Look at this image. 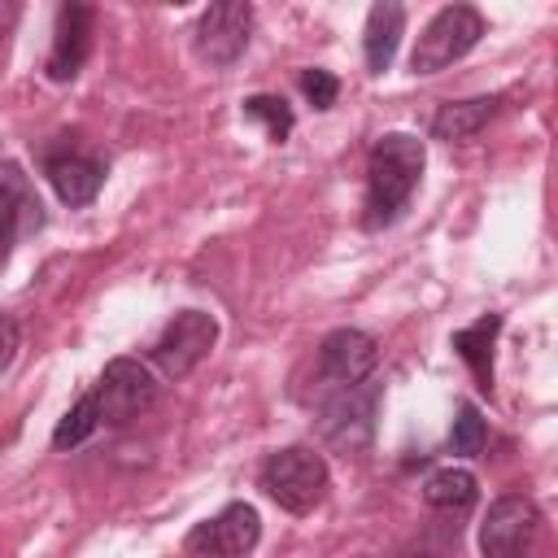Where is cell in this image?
<instances>
[{"label":"cell","mask_w":558,"mask_h":558,"mask_svg":"<svg viewBox=\"0 0 558 558\" xmlns=\"http://www.w3.org/2000/svg\"><path fill=\"white\" fill-rule=\"evenodd\" d=\"M327 462L323 453L305 449V445H292V449H279L266 458L262 466V488L275 506H283L288 514H310L323 497H327Z\"/></svg>","instance_id":"obj_2"},{"label":"cell","mask_w":558,"mask_h":558,"mask_svg":"<svg viewBox=\"0 0 558 558\" xmlns=\"http://www.w3.org/2000/svg\"><path fill=\"white\" fill-rule=\"evenodd\" d=\"M96 427H100V414H96V401H92V392H87V397L74 401V410H65V418H61L57 432H52V445H57V449H74V445H83Z\"/></svg>","instance_id":"obj_18"},{"label":"cell","mask_w":558,"mask_h":558,"mask_svg":"<svg viewBox=\"0 0 558 558\" xmlns=\"http://www.w3.org/2000/svg\"><path fill=\"white\" fill-rule=\"evenodd\" d=\"M423 497H427V506H436V510H445V514H462V510L475 506L480 488H475V475H471V471H462V466H440V471L427 475Z\"/></svg>","instance_id":"obj_17"},{"label":"cell","mask_w":558,"mask_h":558,"mask_svg":"<svg viewBox=\"0 0 558 558\" xmlns=\"http://www.w3.org/2000/svg\"><path fill=\"white\" fill-rule=\"evenodd\" d=\"M92 31H96V13L92 4H61L57 9V31H52V52H48V78L70 83L87 52H92Z\"/></svg>","instance_id":"obj_12"},{"label":"cell","mask_w":558,"mask_h":558,"mask_svg":"<svg viewBox=\"0 0 558 558\" xmlns=\"http://www.w3.org/2000/svg\"><path fill=\"white\" fill-rule=\"evenodd\" d=\"M401 31H405V9L384 0L366 13V31H362V52H366V65L379 74L392 65L397 57V44H401Z\"/></svg>","instance_id":"obj_14"},{"label":"cell","mask_w":558,"mask_h":558,"mask_svg":"<svg viewBox=\"0 0 558 558\" xmlns=\"http://www.w3.org/2000/svg\"><path fill=\"white\" fill-rule=\"evenodd\" d=\"M375 410H379V384L362 379L349 388H331V397L318 410V432L340 449H362L375 436Z\"/></svg>","instance_id":"obj_5"},{"label":"cell","mask_w":558,"mask_h":558,"mask_svg":"<svg viewBox=\"0 0 558 558\" xmlns=\"http://www.w3.org/2000/svg\"><path fill=\"white\" fill-rule=\"evenodd\" d=\"M480 35H484L480 9H471V4H449V9H440V13L423 26V35H418V44H414V57H410L414 74H436V70L453 65L458 57H466V52L480 44Z\"/></svg>","instance_id":"obj_3"},{"label":"cell","mask_w":558,"mask_h":558,"mask_svg":"<svg viewBox=\"0 0 558 558\" xmlns=\"http://www.w3.org/2000/svg\"><path fill=\"white\" fill-rule=\"evenodd\" d=\"M244 118L262 122L275 144H283V140L292 135V109H288L279 96H248V100H244Z\"/></svg>","instance_id":"obj_19"},{"label":"cell","mask_w":558,"mask_h":558,"mask_svg":"<svg viewBox=\"0 0 558 558\" xmlns=\"http://www.w3.org/2000/svg\"><path fill=\"white\" fill-rule=\"evenodd\" d=\"M218 340V323L214 314L205 310H183L170 318V327L157 336L153 344V366L166 375V379H183L187 371H196L205 362V353L214 349Z\"/></svg>","instance_id":"obj_6"},{"label":"cell","mask_w":558,"mask_h":558,"mask_svg":"<svg viewBox=\"0 0 558 558\" xmlns=\"http://www.w3.org/2000/svg\"><path fill=\"white\" fill-rule=\"evenodd\" d=\"M13 353H17V323L0 314V371L13 362Z\"/></svg>","instance_id":"obj_22"},{"label":"cell","mask_w":558,"mask_h":558,"mask_svg":"<svg viewBox=\"0 0 558 558\" xmlns=\"http://www.w3.org/2000/svg\"><path fill=\"white\" fill-rule=\"evenodd\" d=\"M44 227V205L35 183L22 174L17 161H0V262L13 253L22 235H35Z\"/></svg>","instance_id":"obj_10"},{"label":"cell","mask_w":558,"mask_h":558,"mask_svg":"<svg viewBox=\"0 0 558 558\" xmlns=\"http://www.w3.org/2000/svg\"><path fill=\"white\" fill-rule=\"evenodd\" d=\"M13 22H17V4L13 0H0V35H9Z\"/></svg>","instance_id":"obj_23"},{"label":"cell","mask_w":558,"mask_h":558,"mask_svg":"<svg viewBox=\"0 0 558 558\" xmlns=\"http://www.w3.org/2000/svg\"><path fill=\"white\" fill-rule=\"evenodd\" d=\"M493 113H497V100H493V96H475V100L440 105L436 118H432V135L445 140V144H453V140H471Z\"/></svg>","instance_id":"obj_16"},{"label":"cell","mask_w":558,"mask_h":558,"mask_svg":"<svg viewBox=\"0 0 558 558\" xmlns=\"http://www.w3.org/2000/svg\"><path fill=\"white\" fill-rule=\"evenodd\" d=\"M44 174L52 183V192L78 209V205H92L100 183H105V166L96 157H83V153H48L44 157Z\"/></svg>","instance_id":"obj_13"},{"label":"cell","mask_w":558,"mask_h":558,"mask_svg":"<svg viewBox=\"0 0 558 558\" xmlns=\"http://www.w3.org/2000/svg\"><path fill=\"white\" fill-rule=\"evenodd\" d=\"M262 536V519L248 501H231L227 510H218L214 519L196 523L187 532V549L201 558H244Z\"/></svg>","instance_id":"obj_8"},{"label":"cell","mask_w":558,"mask_h":558,"mask_svg":"<svg viewBox=\"0 0 558 558\" xmlns=\"http://www.w3.org/2000/svg\"><path fill=\"white\" fill-rule=\"evenodd\" d=\"M248 31H253V9L244 0L209 4L196 22V52L209 65H231L248 48Z\"/></svg>","instance_id":"obj_9"},{"label":"cell","mask_w":558,"mask_h":558,"mask_svg":"<svg viewBox=\"0 0 558 558\" xmlns=\"http://www.w3.org/2000/svg\"><path fill=\"white\" fill-rule=\"evenodd\" d=\"M484 440H488V427H484L480 410L475 405H462L458 418H453V432H449V449L462 453V458H475L484 449Z\"/></svg>","instance_id":"obj_20"},{"label":"cell","mask_w":558,"mask_h":558,"mask_svg":"<svg viewBox=\"0 0 558 558\" xmlns=\"http://www.w3.org/2000/svg\"><path fill=\"white\" fill-rule=\"evenodd\" d=\"M375 366H379V344H375L366 331H357V327L331 331V336L323 340V349H318V371H323V379H327L331 388L362 384V379L375 375Z\"/></svg>","instance_id":"obj_11"},{"label":"cell","mask_w":558,"mask_h":558,"mask_svg":"<svg viewBox=\"0 0 558 558\" xmlns=\"http://www.w3.org/2000/svg\"><path fill=\"white\" fill-rule=\"evenodd\" d=\"M423 144L405 131H392L384 135L375 148H371V161H366V214L362 222L366 227H388L401 218V209L410 205L418 179H423Z\"/></svg>","instance_id":"obj_1"},{"label":"cell","mask_w":558,"mask_h":558,"mask_svg":"<svg viewBox=\"0 0 558 558\" xmlns=\"http://www.w3.org/2000/svg\"><path fill=\"white\" fill-rule=\"evenodd\" d=\"M301 92L310 96L314 109H331L336 96H340V83H336V74H327V70H305V74H301Z\"/></svg>","instance_id":"obj_21"},{"label":"cell","mask_w":558,"mask_h":558,"mask_svg":"<svg viewBox=\"0 0 558 558\" xmlns=\"http://www.w3.org/2000/svg\"><path fill=\"white\" fill-rule=\"evenodd\" d=\"M92 401H96V414L100 423H131L140 418L153 401H157V379L144 362L135 357H113L100 375V384L92 388Z\"/></svg>","instance_id":"obj_4"},{"label":"cell","mask_w":558,"mask_h":558,"mask_svg":"<svg viewBox=\"0 0 558 558\" xmlns=\"http://www.w3.org/2000/svg\"><path fill=\"white\" fill-rule=\"evenodd\" d=\"M536 532H541V510L527 497L510 493L488 506L484 527H480V549L484 558H527Z\"/></svg>","instance_id":"obj_7"},{"label":"cell","mask_w":558,"mask_h":558,"mask_svg":"<svg viewBox=\"0 0 558 558\" xmlns=\"http://www.w3.org/2000/svg\"><path fill=\"white\" fill-rule=\"evenodd\" d=\"M497 331H501V318H497V314L475 318L471 327L453 331V353L471 366V375L480 379V388L493 384V340H497Z\"/></svg>","instance_id":"obj_15"}]
</instances>
